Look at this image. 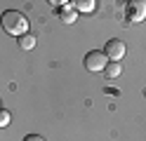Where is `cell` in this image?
I'll list each match as a JSON object with an SVG mask.
<instances>
[{
    "label": "cell",
    "instance_id": "obj_1",
    "mask_svg": "<svg viewBox=\"0 0 146 141\" xmlns=\"http://www.w3.org/2000/svg\"><path fill=\"white\" fill-rule=\"evenodd\" d=\"M0 24H3L5 33H10L14 38H21V35L29 33V19H26V14L17 12V9H7V12H3Z\"/></svg>",
    "mask_w": 146,
    "mask_h": 141
},
{
    "label": "cell",
    "instance_id": "obj_5",
    "mask_svg": "<svg viewBox=\"0 0 146 141\" xmlns=\"http://www.w3.org/2000/svg\"><path fill=\"white\" fill-rule=\"evenodd\" d=\"M76 17H78V12L73 9V5H64L59 9V19H61L64 24H73V21H76Z\"/></svg>",
    "mask_w": 146,
    "mask_h": 141
},
{
    "label": "cell",
    "instance_id": "obj_9",
    "mask_svg": "<svg viewBox=\"0 0 146 141\" xmlns=\"http://www.w3.org/2000/svg\"><path fill=\"white\" fill-rule=\"evenodd\" d=\"M10 120H12V113L7 111V108H0V127H7V125H10Z\"/></svg>",
    "mask_w": 146,
    "mask_h": 141
},
{
    "label": "cell",
    "instance_id": "obj_4",
    "mask_svg": "<svg viewBox=\"0 0 146 141\" xmlns=\"http://www.w3.org/2000/svg\"><path fill=\"white\" fill-rule=\"evenodd\" d=\"M127 14H130L132 21H141V19L146 17V3H144V0H134V3H130Z\"/></svg>",
    "mask_w": 146,
    "mask_h": 141
},
{
    "label": "cell",
    "instance_id": "obj_10",
    "mask_svg": "<svg viewBox=\"0 0 146 141\" xmlns=\"http://www.w3.org/2000/svg\"><path fill=\"white\" fill-rule=\"evenodd\" d=\"M24 141H45V139L38 136V134H29V136H24Z\"/></svg>",
    "mask_w": 146,
    "mask_h": 141
},
{
    "label": "cell",
    "instance_id": "obj_3",
    "mask_svg": "<svg viewBox=\"0 0 146 141\" xmlns=\"http://www.w3.org/2000/svg\"><path fill=\"white\" fill-rule=\"evenodd\" d=\"M104 54L108 61H120L125 56V42L118 40V38H113V40H108L106 47H104Z\"/></svg>",
    "mask_w": 146,
    "mask_h": 141
},
{
    "label": "cell",
    "instance_id": "obj_2",
    "mask_svg": "<svg viewBox=\"0 0 146 141\" xmlns=\"http://www.w3.org/2000/svg\"><path fill=\"white\" fill-rule=\"evenodd\" d=\"M106 66H108V59H106V54L104 52H99V50H92L87 56H85V68L87 71H106Z\"/></svg>",
    "mask_w": 146,
    "mask_h": 141
},
{
    "label": "cell",
    "instance_id": "obj_8",
    "mask_svg": "<svg viewBox=\"0 0 146 141\" xmlns=\"http://www.w3.org/2000/svg\"><path fill=\"white\" fill-rule=\"evenodd\" d=\"M19 45H21V50H33V47H35V38L26 33V35L19 38Z\"/></svg>",
    "mask_w": 146,
    "mask_h": 141
},
{
    "label": "cell",
    "instance_id": "obj_6",
    "mask_svg": "<svg viewBox=\"0 0 146 141\" xmlns=\"http://www.w3.org/2000/svg\"><path fill=\"white\" fill-rule=\"evenodd\" d=\"M94 5L97 3H92V0H76V3H73V9H76V12H92Z\"/></svg>",
    "mask_w": 146,
    "mask_h": 141
},
{
    "label": "cell",
    "instance_id": "obj_7",
    "mask_svg": "<svg viewBox=\"0 0 146 141\" xmlns=\"http://www.w3.org/2000/svg\"><path fill=\"white\" fill-rule=\"evenodd\" d=\"M120 73H123V64H120V61H111V64L106 66V75H108V80H111V78H118Z\"/></svg>",
    "mask_w": 146,
    "mask_h": 141
}]
</instances>
